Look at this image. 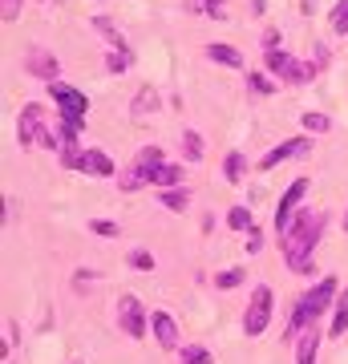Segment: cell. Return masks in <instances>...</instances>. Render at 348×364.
Instances as JSON below:
<instances>
[{
  "instance_id": "obj_1",
  "label": "cell",
  "mask_w": 348,
  "mask_h": 364,
  "mask_svg": "<svg viewBox=\"0 0 348 364\" xmlns=\"http://www.w3.org/2000/svg\"><path fill=\"white\" fill-rule=\"evenodd\" d=\"M328 215L324 210H300V219H292V227L284 231V259L296 275H312L316 263H312V247L320 243V231Z\"/></svg>"
},
{
  "instance_id": "obj_2",
  "label": "cell",
  "mask_w": 348,
  "mask_h": 364,
  "mask_svg": "<svg viewBox=\"0 0 348 364\" xmlns=\"http://www.w3.org/2000/svg\"><path fill=\"white\" fill-rule=\"evenodd\" d=\"M340 296V284L336 279H320V284L312 287V291H304L296 304V312H292V332H308L312 324H316V316L324 312V308H332V299Z\"/></svg>"
},
{
  "instance_id": "obj_3",
  "label": "cell",
  "mask_w": 348,
  "mask_h": 364,
  "mask_svg": "<svg viewBox=\"0 0 348 364\" xmlns=\"http://www.w3.org/2000/svg\"><path fill=\"white\" fill-rule=\"evenodd\" d=\"M271 308H275V296H271L268 284H259L255 291H251V304H247V316H243V332L247 336H263V332H268Z\"/></svg>"
},
{
  "instance_id": "obj_4",
  "label": "cell",
  "mask_w": 348,
  "mask_h": 364,
  "mask_svg": "<svg viewBox=\"0 0 348 364\" xmlns=\"http://www.w3.org/2000/svg\"><path fill=\"white\" fill-rule=\"evenodd\" d=\"M16 142L33 150V146H49V126H45V114L41 105H25L21 109V122H16Z\"/></svg>"
},
{
  "instance_id": "obj_5",
  "label": "cell",
  "mask_w": 348,
  "mask_h": 364,
  "mask_svg": "<svg viewBox=\"0 0 348 364\" xmlns=\"http://www.w3.org/2000/svg\"><path fill=\"white\" fill-rule=\"evenodd\" d=\"M49 93H53V102L61 105V117L81 134V117H85V93L73 90V85H61V81H53Z\"/></svg>"
},
{
  "instance_id": "obj_6",
  "label": "cell",
  "mask_w": 348,
  "mask_h": 364,
  "mask_svg": "<svg viewBox=\"0 0 348 364\" xmlns=\"http://www.w3.org/2000/svg\"><path fill=\"white\" fill-rule=\"evenodd\" d=\"M117 324L130 340H142L146 332V312H142V299L138 296H117Z\"/></svg>"
},
{
  "instance_id": "obj_7",
  "label": "cell",
  "mask_w": 348,
  "mask_h": 364,
  "mask_svg": "<svg viewBox=\"0 0 348 364\" xmlns=\"http://www.w3.org/2000/svg\"><path fill=\"white\" fill-rule=\"evenodd\" d=\"M304 195H308V178H296V182L284 191V198H280V210H275V231H280V235L292 227V219H296V207L304 203Z\"/></svg>"
},
{
  "instance_id": "obj_8",
  "label": "cell",
  "mask_w": 348,
  "mask_h": 364,
  "mask_svg": "<svg viewBox=\"0 0 348 364\" xmlns=\"http://www.w3.org/2000/svg\"><path fill=\"white\" fill-rule=\"evenodd\" d=\"M25 69L41 81H57V73H61V65H57V57H53L49 49H28L25 53Z\"/></svg>"
},
{
  "instance_id": "obj_9",
  "label": "cell",
  "mask_w": 348,
  "mask_h": 364,
  "mask_svg": "<svg viewBox=\"0 0 348 364\" xmlns=\"http://www.w3.org/2000/svg\"><path fill=\"white\" fill-rule=\"evenodd\" d=\"M73 170H85V174H93V178H114V158L105 154V150H81L78 166Z\"/></svg>"
},
{
  "instance_id": "obj_10",
  "label": "cell",
  "mask_w": 348,
  "mask_h": 364,
  "mask_svg": "<svg viewBox=\"0 0 348 364\" xmlns=\"http://www.w3.org/2000/svg\"><path fill=\"white\" fill-rule=\"evenodd\" d=\"M308 150H312V142H308V138H292V142L275 146L271 154H263V162H259V170H275L280 162H288V158H296V154H308Z\"/></svg>"
},
{
  "instance_id": "obj_11",
  "label": "cell",
  "mask_w": 348,
  "mask_h": 364,
  "mask_svg": "<svg viewBox=\"0 0 348 364\" xmlns=\"http://www.w3.org/2000/svg\"><path fill=\"white\" fill-rule=\"evenodd\" d=\"M150 324H154V336H158V344H162V348H179V324H174L167 312H154V320H150Z\"/></svg>"
},
{
  "instance_id": "obj_12",
  "label": "cell",
  "mask_w": 348,
  "mask_h": 364,
  "mask_svg": "<svg viewBox=\"0 0 348 364\" xmlns=\"http://www.w3.org/2000/svg\"><path fill=\"white\" fill-rule=\"evenodd\" d=\"M182 178H186V170H182V166H174V162H162V166H154V170H150V182H158L162 191H174V186H179Z\"/></svg>"
},
{
  "instance_id": "obj_13",
  "label": "cell",
  "mask_w": 348,
  "mask_h": 364,
  "mask_svg": "<svg viewBox=\"0 0 348 364\" xmlns=\"http://www.w3.org/2000/svg\"><path fill=\"white\" fill-rule=\"evenodd\" d=\"M93 25H97V33H102V37L110 41V45H114V53H130V57H134V49H130V41L122 37V33H117V25L110 21V16H93Z\"/></svg>"
},
{
  "instance_id": "obj_14",
  "label": "cell",
  "mask_w": 348,
  "mask_h": 364,
  "mask_svg": "<svg viewBox=\"0 0 348 364\" xmlns=\"http://www.w3.org/2000/svg\"><path fill=\"white\" fill-rule=\"evenodd\" d=\"M146 182H150V170H146V166H138V162H134V166H130L126 174H117V186H122L126 195H134V191H142Z\"/></svg>"
},
{
  "instance_id": "obj_15",
  "label": "cell",
  "mask_w": 348,
  "mask_h": 364,
  "mask_svg": "<svg viewBox=\"0 0 348 364\" xmlns=\"http://www.w3.org/2000/svg\"><path fill=\"white\" fill-rule=\"evenodd\" d=\"M130 109H134V117L154 114V109H158V90H154V85H142V93H134V105H130Z\"/></svg>"
},
{
  "instance_id": "obj_16",
  "label": "cell",
  "mask_w": 348,
  "mask_h": 364,
  "mask_svg": "<svg viewBox=\"0 0 348 364\" xmlns=\"http://www.w3.org/2000/svg\"><path fill=\"white\" fill-rule=\"evenodd\" d=\"M206 57H211V61H219V65H231V69L243 65V53L231 49V45H206Z\"/></svg>"
},
{
  "instance_id": "obj_17",
  "label": "cell",
  "mask_w": 348,
  "mask_h": 364,
  "mask_svg": "<svg viewBox=\"0 0 348 364\" xmlns=\"http://www.w3.org/2000/svg\"><path fill=\"white\" fill-rule=\"evenodd\" d=\"M316 348H320V336H316V332H304V336H300V348H296V364H316Z\"/></svg>"
},
{
  "instance_id": "obj_18",
  "label": "cell",
  "mask_w": 348,
  "mask_h": 364,
  "mask_svg": "<svg viewBox=\"0 0 348 364\" xmlns=\"http://www.w3.org/2000/svg\"><path fill=\"white\" fill-rule=\"evenodd\" d=\"M348 328V287H340V296H336V316H332V336H344Z\"/></svg>"
},
{
  "instance_id": "obj_19",
  "label": "cell",
  "mask_w": 348,
  "mask_h": 364,
  "mask_svg": "<svg viewBox=\"0 0 348 364\" xmlns=\"http://www.w3.org/2000/svg\"><path fill=\"white\" fill-rule=\"evenodd\" d=\"M223 174H227V182H239L247 174V158L239 154V150H235V154H227V158H223Z\"/></svg>"
},
{
  "instance_id": "obj_20",
  "label": "cell",
  "mask_w": 348,
  "mask_h": 364,
  "mask_svg": "<svg viewBox=\"0 0 348 364\" xmlns=\"http://www.w3.org/2000/svg\"><path fill=\"white\" fill-rule=\"evenodd\" d=\"M312 77H316V65H308V61H296V57H292V65H288L284 81H292V85H300V81H312Z\"/></svg>"
},
{
  "instance_id": "obj_21",
  "label": "cell",
  "mask_w": 348,
  "mask_h": 364,
  "mask_svg": "<svg viewBox=\"0 0 348 364\" xmlns=\"http://www.w3.org/2000/svg\"><path fill=\"white\" fill-rule=\"evenodd\" d=\"M182 154L191 158V162H199V158H203V134H199V130L182 134Z\"/></svg>"
},
{
  "instance_id": "obj_22",
  "label": "cell",
  "mask_w": 348,
  "mask_h": 364,
  "mask_svg": "<svg viewBox=\"0 0 348 364\" xmlns=\"http://www.w3.org/2000/svg\"><path fill=\"white\" fill-rule=\"evenodd\" d=\"M186 203H191V195H186L182 186H174V191H162V207L174 210V215H179V210H186Z\"/></svg>"
},
{
  "instance_id": "obj_23",
  "label": "cell",
  "mask_w": 348,
  "mask_h": 364,
  "mask_svg": "<svg viewBox=\"0 0 348 364\" xmlns=\"http://www.w3.org/2000/svg\"><path fill=\"white\" fill-rule=\"evenodd\" d=\"M227 223H231V231H251V210H247V207H231Z\"/></svg>"
},
{
  "instance_id": "obj_24",
  "label": "cell",
  "mask_w": 348,
  "mask_h": 364,
  "mask_svg": "<svg viewBox=\"0 0 348 364\" xmlns=\"http://www.w3.org/2000/svg\"><path fill=\"white\" fill-rule=\"evenodd\" d=\"M332 33H340V37L348 33V0H336V9H332Z\"/></svg>"
},
{
  "instance_id": "obj_25",
  "label": "cell",
  "mask_w": 348,
  "mask_h": 364,
  "mask_svg": "<svg viewBox=\"0 0 348 364\" xmlns=\"http://www.w3.org/2000/svg\"><path fill=\"white\" fill-rule=\"evenodd\" d=\"M138 166H146V170H154V166H162V150L158 146H146V150H138V158H134Z\"/></svg>"
},
{
  "instance_id": "obj_26",
  "label": "cell",
  "mask_w": 348,
  "mask_h": 364,
  "mask_svg": "<svg viewBox=\"0 0 348 364\" xmlns=\"http://www.w3.org/2000/svg\"><path fill=\"white\" fill-rule=\"evenodd\" d=\"M304 130L308 134H328L332 130V122H328L324 114H304Z\"/></svg>"
},
{
  "instance_id": "obj_27",
  "label": "cell",
  "mask_w": 348,
  "mask_h": 364,
  "mask_svg": "<svg viewBox=\"0 0 348 364\" xmlns=\"http://www.w3.org/2000/svg\"><path fill=\"white\" fill-rule=\"evenodd\" d=\"M239 284H243V267H231V272L215 275V287H223V291H227V287H239Z\"/></svg>"
},
{
  "instance_id": "obj_28",
  "label": "cell",
  "mask_w": 348,
  "mask_h": 364,
  "mask_svg": "<svg viewBox=\"0 0 348 364\" xmlns=\"http://www.w3.org/2000/svg\"><path fill=\"white\" fill-rule=\"evenodd\" d=\"M182 364H211V352L203 344H191V348H182Z\"/></svg>"
},
{
  "instance_id": "obj_29",
  "label": "cell",
  "mask_w": 348,
  "mask_h": 364,
  "mask_svg": "<svg viewBox=\"0 0 348 364\" xmlns=\"http://www.w3.org/2000/svg\"><path fill=\"white\" fill-rule=\"evenodd\" d=\"M288 65H292V57H288L284 49L268 53V69H271V73H288Z\"/></svg>"
},
{
  "instance_id": "obj_30",
  "label": "cell",
  "mask_w": 348,
  "mask_h": 364,
  "mask_svg": "<svg viewBox=\"0 0 348 364\" xmlns=\"http://www.w3.org/2000/svg\"><path fill=\"white\" fill-rule=\"evenodd\" d=\"M130 267H134V272H154V255H150V251H134V255H130Z\"/></svg>"
},
{
  "instance_id": "obj_31",
  "label": "cell",
  "mask_w": 348,
  "mask_h": 364,
  "mask_svg": "<svg viewBox=\"0 0 348 364\" xmlns=\"http://www.w3.org/2000/svg\"><path fill=\"white\" fill-rule=\"evenodd\" d=\"M247 85H251L255 93H268V97L275 93V81H268L263 73H247Z\"/></svg>"
},
{
  "instance_id": "obj_32",
  "label": "cell",
  "mask_w": 348,
  "mask_h": 364,
  "mask_svg": "<svg viewBox=\"0 0 348 364\" xmlns=\"http://www.w3.org/2000/svg\"><path fill=\"white\" fill-rule=\"evenodd\" d=\"M130 61H134L130 53H114V57L105 61V73H126V65H130Z\"/></svg>"
},
{
  "instance_id": "obj_33",
  "label": "cell",
  "mask_w": 348,
  "mask_h": 364,
  "mask_svg": "<svg viewBox=\"0 0 348 364\" xmlns=\"http://www.w3.org/2000/svg\"><path fill=\"white\" fill-rule=\"evenodd\" d=\"M90 231H93V235H102V239H114V235H117V223L93 219V223H90Z\"/></svg>"
},
{
  "instance_id": "obj_34",
  "label": "cell",
  "mask_w": 348,
  "mask_h": 364,
  "mask_svg": "<svg viewBox=\"0 0 348 364\" xmlns=\"http://www.w3.org/2000/svg\"><path fill=\"white\" fill-rule=\"evenodd\" d=\"M206 4V16H215V21H227V0H203Z\"/></svg>"
},
{
  "instance_id": "obj_35",
  "label": "cell",
  "mask_w": 348,
  "mask_h": 364,
  "mask_svg": "<svg viewBox=\"0 0 348 364\" xmlns=\"http://www.w3.org/2000/svg\"><path fill=\"white\" fill-rule=\"evenodd\" d=\"M0 16L4 21H16L21 16V0H0Z\"/></svg>"
},
{
  "instance_id": "obj_36",
  "label": "cell",
  "mask_w": 348,
  "mask_h": 364,
  "mask_svg": "<svg viewBox=\"0 0 348 364\" xmlns=\"http://www.w3.org/2000/svg\"><path fill=\"white\" fill-rule=\"evenodd\" d=\"M275 49H280V33L268 28V33H263V53H275Z\"/></svg>"
},
{
  "instance_id": "obj_37",
  "label": "cell",
  "mask_w": 348,
  "mask_h": 364,
  "mask_svg": "<svg viewBox=\"0 0 348 364\" xmlns=\"http://www.w3.org/2000/svg\"><path fill=\"white\" fill-rule=\"evenodd\" d=\"M247 235H251V239H247V251H259V247H263V231H259V227H251Z\"/></svg>"
},
{
  "instance_id": "obj_38",
  "label": "cell",
  "mask_w": 348,
  "mask_h": 364,
  "mask_svg": "<svg viewBox=\"0 0 348 364\" xmlns=\"http://www.w3.org/2000/svg\"><path fill=\"white\" fill-rule=\"evenodd\" d=\"M344 231H348V215H344Z\"/></svg>"
},
{
  "instance_id": "obj_39",
  "label": "cell",
  "mask_w": 348,
  "mask_h": 364,
  "mask_svg": "<svg viewBox=\"0 0 348 364\" xmlns=\"http://www.w3.org/2000/svg\"><path fill=\"white\" fill-rule=\"evenodd\" d=\"M53 4H61V0H53Z\"/></svg>"
}]
</instances>
